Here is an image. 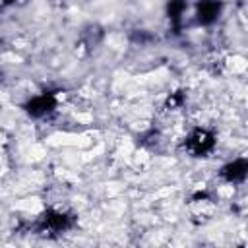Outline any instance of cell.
Wrapping results in <instances>:
<instances>
[{
    "label": "cell",
    "instance_id": "cell-6",
    "mask_svg": "<svg viewBox=\"0 0 248 248\" xmlns=\"http://www.w3.org/2000/svg\"><path fill=\"white\" fill-rule=\"evenodd\" d=\"M184 8H186V2L184 0H170L169 2V17L174 19V21H178L180 16H182V12H184Z\"/></svg>",
    "mask_w": 248,
    "mask_h": 248
},
{
    "label": "cell",
    "instance_id": "cell-1",
    "mask_svg": "<svg viewBox=\"0 0 248 248\" xmlns=\"http://www.w3.org/2000/svg\"><path fill=\"white\" fill-rule=\"evenodd\" d=\"M186 147L192 155L196 157H203L207 155L213 147H215V136L209 132V130H203V128H198L194 130L188 140H186Z\"/></svg>",
    "mask_w": 248,
    "mask_h": 248
},
{
    "label": "cell",
    "instance_id": "cell-2",
    "mask_svg": "<svg viewBox=\"0 0 248 248\" xmlns=\"http://www.w3.org/2000/svg\"><path fill=\"white\" fill-rule=\"evenodd\" d=\"M54 107H56V99H54V95H50V93H43V95L33 97V99L25 105V110H27L31 116H45V114H48Z\"/></svg>",
    "mask_w": 248,
    "mask_h": 248
},
{
    "label": "cell",
    "instance_id": "cell-5",
    "mask_svg": "<svg viewBox=\"0 0 248 248\" xmlns=\"http://www.w3.org/2000/svg\"><path fill=\"white\" fill-rule=\"evenodd\" d=\"M219 10H221L219 2H215V0H202L198 4V12H196L198 21L200 23H211L219 16Z\"/></svg>",
    "mask_w": 248,
    "mask_h": 248
},
{
    "label": "cell",
    "instance_id": "cell-4",
    "mask_svg": "<svg viewBox=\"0 0 248 248\" xmlns=\"http://www.w3.org/2000/svg\"><path fill=\"white\" fill-rule=\"evenodd\" d=\"M41 227L46 231H66L70 227V217L62 211H46L41 219Z\"/></svg>",
    "mask_w": 248,
    "mask_h": 248
},
{
    "label": "cell",
    "instance_id": "cell-3",
    "mask_svg": "<svg viewBox=\"0 0 248 248\" xmlns=\"http://www.w3.org/2000/svg\"><path fill=\"white\" fill-rule=\"evenodd\" d=\"M221 176L227 182H242L248 176V159H234L221 169Z\"/></svg>",
    "mask_w": 248,
    "mask_h": 248
}]
</instances>
